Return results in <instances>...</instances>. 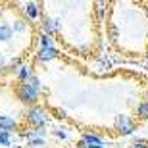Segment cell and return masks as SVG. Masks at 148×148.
I'll return each instance as SVG.
<instances>
[{
    "mask_svg": "<svg viewBox=\"0 0 148 148\" xmlns=\"http://www.w3.org/2000/svg\"><path fill=\"white\" fill-rule=\"evenodd\" d=\"M81 138L85 140V143H88L90 146H100V144H102V137L96 135V133H83Z\"/></svg>",
    "mask_w": 148,
    "mask_h": 148,
    "instance_id": "obj_9",
    "label": "cell"
},
{
    "mask_svg": "<svg viewBox=\"0 0 148 148\" xmlns=\"http://www.w3.org/2000/svg\"><path fill=\"white\" fill-rule=\"evenodd\" d=\"M38 14H40V10H38L37 2H29V4H25V16H27L29 19H35Z\"/></svg>",
    "mask_w": 148,
    "mask_h": 148,
    "instance_id": "obj_10",
    "label": "cell"
},
{
    "mask_svg": "<svg viewBox=\"0 0 148 148\" xmlns=\"http://www.w3.org/2000/svg\"><path fill=\"white\" fill-rule=\"evenodd\" d=\"M31 75H35V73H33V67L29 66V64H23V66L16 71V79H17L19 83H25Z\"/></svg>",
    "mask_w": 148,
    "mask_h": 148,
    "instance_id": "obj_7",
    "label": "cell"
},
{
    "mask_svg": "<svg viewBox=\"0 0 148 148\" xmlns=\"http://www.w3.org/2000/svg\"><path fill=\"white\" fill-rule=\"evenodd\" d=\"M54 58H58V48H56V46H50V48H40L37 52V62H40V64H46V62L54 60Z\"/></svg>",
    "mask_w": 148,
    "mask_h": 148,
    "instance_id": "obj_4",
    "label": "cell"
},
{
    "mask_svg": "<svg viewBox=\"0 0 148 148\" xmlns=\"http://www.w3.org/2000/svg\"><path fill=\"white\" fill-rule=\"evenodd\" d=\"M27 83H31V85H33V87H37V88H40V79H38L37 75H31L27 79Z\"/></svg>",
    "mask_w": 148,
    "mask_h": 148,
    "instance_id": "obj_16",
    "label": "cell"
},
{
    "mask_svg": "<svg viewBox=\"0 0 148 148\" xmlns=\"http://www.w3.org/2000/svg\"><path fill=\"white\" fill-rule=\"evenodd\" d=\"M77 148H90V144H88V143H85V140L81 138V140L77 143Z\"/></svg>",
    "mask_w": 148,
    "mask_h": 148,
    "instance_id": "obj_20",
    "label": "cell"
},
{
    "mask_svg": "<svg viewBox=\"0 0 148 148\" xmlns=\"http://www.w3.org/2000/svg\"><path fill=\"white\" fill-rule=\"evenodd\" d=\"M14 37V29L10 23H0V42H8Z\"/></svg>",
    "mask_w": 148,
    "mask_h": 148,
    "instance_id": "obj_8",
    "label": "cell"
},
{
    "mask_svg": "<svg viewBox=\"0 0 148 148\" xmlns=\"http://www.w3.org/2000/svg\"><path fill=\"white\" fill-rule=\"evenodd\" d=\"M44 144V138H33V140H29V148H38Z\"/></svg>",
    "mask_w": 148,
    "mask_h": 148,
    "instance_id": "obj_15",
    "label": "cell"
},
{
    "mask_svg": "<svg viewBox=\"0 0 148 148\" xmlns=\"http://www.w3.org/2000/svg\"><path fill=\"white\" fill-rule=\"evenodd\" d=\"M96 14H98V17L102 19V17H104V8H98V10H96Z\"/></svg>",
    "mask_w": 148,
    "mask_h": 148,
    "instance_id": "obj_21",
    "label": "cell"
},
{
    "mask_svg": "<svg viewBox=\"0 0 148 148\" xmlns=\"http://www.w3.org/2000/svg\"><path fill=\"white\" fill-rule=\"evenodd\" d=\"M12 144V135L8 131H0V146H10Z\"/></svg>",
    "mask_w": 148,
    "mask_h": 148,
    "instance_id": "obj_13",
    "label": "cell"
},
{
    "mask_svg": "<svg viewBox=\"0 0 148 148\" xmlns=\"http://www.w3.org/2000/svg\"><path fill=\"white\" fill-rule=\"evenodd\" d=\"M146 102H148V92H146Z\"/></svg>",
    "mask_w": 148,
    "mask_h": 148,
    "instance_id": "obj_23",
    "label": "cell"
},
{
    "mask_svg": "<svg viewBox=\"0 0 148 148\" xmlns=\"http://www.w3.org/2000/svg\"><path fill=\"white\" fill-rule=\"evenodd\" d=\"M38 44H40V48H50V46H54L52 44V37L46 33H40V37H38Z\"/></svg>",
    "mask_w": 148,
    "mask_h": 148,
    "instance_id": "obj_11",
    "label": "cell"
},
{
    "mask_svg": "<svg viewBox=\"0 0 148 148\" xmlns=\"http://www.w3.org/2000/svg\"><path fill=\"white\" fill-rule=\"evenodd\" d=\"M27 148H29V146H27Z\"/></svg>",
    "mask_w": 148,
    "mask_h": 148,
    "instance_id": "obj_25",
    "label": "cell"
},
{
    "mask_svg": "<svg viewBox=\"0 0 148 148\" xmlns=\"http://www.w3.org/2000/svg\"><path fill=\"white\" fill-rule=\"evenodd\" d=\"M133 146H135V148H148V144L144 143L143 138H137V140H135V144H133Z\"/></svg>",
    "mask_w": 148,
    "mask_h": 148,
    "instance_id": "obj_17",
    "label": "cell"
},
{
    "mask_svg": "<svg viewBox=\"0 0 148 148\" xmlns=\"http://www.w3.org/2000/svg\"><path fill=\"white\" fill-rule=\"evenodd\" d=\"M38 94H40V88L33 87L31 83H17L16 87V96L19 102L27 106H37V100H38Z\"/></svg>",
    "mask_w": 148,
    "mask_h": 148,
    "instance_id": "obj_1",
    "label": "cell"
},
{
    "mask_svg": "<svg viewBox=\"0 0 148 148\" xmlns=\"http://www.w3.org/2000/svg\"><path fill=\"white\" fill-rule=\"evenodd\" d=\"M12 29H14V33H25L27 23H25V21H16L14 25H12Z\"/></svg>",
    "mask_w": 148,
    "mask_h": 148,
    "instance_id": "obj_14",
    "label": "cell"
},
{
    "mask_svg": "<svg viewBox=\"0 0 148 148\" xmlns=\"http://www.w3.org/2000/svg\"><path fill=\"white\" fill-rule=\"evenodd\" d=\"M137 115L140 117V119H148V102L146 100L137 106Z\"/></svg>",
    "mask_w": 148,
    "mask_h": 148,
    "instance_id": "obj_12",
    "label": "cell"
},
{
    "mask_svg": "<svg viewBox=\"0 0 148 148\" xmlns=\"http://www.w3.org/2000/svg\"><path fill=\"white\" fill-rule=\"evenodd\" d=\"M131 148H135V146H131Z\"/></svg>",
    "mask_w": 148,
    "mask_h": 148,
    "instance_id": "obj_24",
    "label": "cell"
},
{
    "mask_svg": "<svg viewBox=\"0 0 148 148\" xmlns=\"http://www.w3.org/2000/svg\"><path fill=\"white\" fill-rule=\"evenodd\" d=\"M115 129L121 133V135H131L133 131H135V121L129 117V115L121 114L115 117Z\"/></svg>",
    "mask_w": 148,
    "mask_h": 148,
    "instance_id": "obj_3",
    "label": "cell"
},
{
    "mask_svg": "<svg viewBox=\"0 0 148 148\" xmlns=\"http://www.w3.org/2000/svg\"><path fill=\"white\" fill-rule=\"evenodd\" d=\"M14 129H17V121L14 117H10V115H0V131L10 133Z\"/></svg>",
    "mask_w": 148,
    "mask_h": 148,
    "instance_id": "obj_6",
    "label": "cell"
},
{
    "mask_svg": "<svg viewBox=\"0 0 148 148\" xmlns=\"http://www.w3.org/2000/svg\"><path fill=\"white\" fill-rule=\"evenodd\" d=\"M25 121H27L29 125H33L35 129L37 127H44L46 121H48V112L44 110L42 106H31L25 112Z\"/></svg>",
    "mask_w": 148,
    "mask_h": 148,
    "instance_id": "obj_2",
    "label": "cell"
},
{
    "mask_svg": "<svg viewBox=\"0 0 148 148\" xmlns=\"http://www.w3.org/2000/svg\"><path fill=\"white\" fill-rule=\"evenodd\" d=\"M60 29V19H52V17H42V31L46 35H52L54 31Z\"/></svg>",
    "mask_w": 148,
    "mask_h": 148,
    "instance_id": "obj_5",
    "label": "cell"
},
{
    "mask_svg": "<svg viewBox=\"0 0 148 148\" xmlns=\"http://www.w3.org/2000/svg\"><path fill=\"white\" fill-rule=\"evenodd\" d=\"M52 133H54V137H58V138H66V133L62 131V129H54Z\"/></svg>",
    "mask_w": 148,
    "mask_h": 148,
    "instance_id": "obj_18",
    "label": "cell"
},
{
    "mask_svg": "<svg viewBox=\"0 0 148 148\" xmlns=\"http://www.w3.org/2000/svg\"><path fill=\"white\" fill-rule=\"evenodd\" d=\"M4 69H6V60H4V56L0 54V73H4Z\"/></svg>",
    "mask_w": 148,
    "mask_h": 148,
    "instance_id": "obj_19",
    "label": "cell"
},
{
    "mask_svg": "<svg viewBox=\"0 0 148 148\" xmlns=\"http://www.w3.org/2000/svg\"><path fill=\"white\" fill-rule=\"evenodd\" d=\"M90 148H106L104 144H100V146H90Z\"/></svg>",
    "mask_w": 148,
    "mask_h": 148,
    "instance_id": "obj_22",
    "label": "cell"
}]
</instances>
